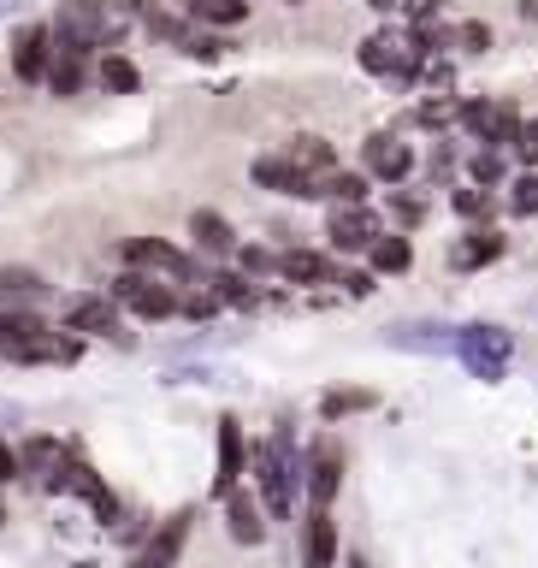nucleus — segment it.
Here are the masks:
<instances>
[{
    "mask_svg": "<svg viewBox=\"0 0 538 568\" xmlns=\"http://www.w3.org/2000/svg\"><path fill=\"white\" fill-rule=\"evenodd\" d=\"M456 355H461V367H468L474 379L497 385V379L509 373L515 337H509L504 326H491V320H474V326H461V332H456Z\"/></svg>",
    "mask_w": 538,
    "mask_h": 568,
    "instance_id": "nucleus-1",
    "label": "nucleus"
},
{
    "mask_svg": "<svg viewBox=\"0 0 538 568\" xmlns=\"http://www.w3.org/2000/svg\"><path fill=\"white\" fill-rule=\"evenodd\" d=\"M296 444H291V433H273V444L261 450V497H266V509H273V521H284L291 515V504H296Z\"/></svg>",
    "mask_w": 538,
    "mask_h": 568,
    "instance_id": "nucleus-2",
    "label": "nucleus"
},
{
    "mask_svg": "<svg viewBox=\"0 0 538 568\" xmlns=\"http://www.w3.org/2000/svg\"><path fill=\"white\" fill-rule=\"evenodd\" d=\"M113 302L131 308V314H142V320H172L177 308H184L172 284H160L154 273H136V266H124V273L113 278Z\"/></svg>",
    "mask_w": 538,
    "mask_h": 568,
    "instance_id": "nucleus-3",
    "label": "nucleus"
},
{
    "mask_svg": "<svg viewBox=\"0 0 538 568\" xmlns=\"http://www.w3.org/2000/svg\"><path fill=\"white\" fill-rule=\"evenodd\" d=\"M461 131L486 149H515V131H521V113L504 101H468L461 106Z\"/></svg>",
    "mask_w": 538,
    "mask_h": 568,
    "instance_id": "nucleus-4",
    "label": "nucleus"
},
{
    "mask_svg": "<svg viewBox=\"0 0 538 568\" xmlns=\"http://www.w3.org/2000/svg\"><path fill=\"white\" fill-rule=\"evenodd\" d=\"M248 178H255L261 190L296 195V202H319V195H326V190H319V178H308V172H302L291 154H261L255 166H248Z\"/></svg>",
    "mask_w": 538,
    "mask_h": 568,
    "instance_id": "nucleus-5",
    "label": "nucleus"
},
{
    "mask_svg": "<svg viewBox=\"0 0 538 568\" xmlns=\"http://www.w3.org/2000/svg\"><path fill=\"white\" fill-rule=\"evenodd\" d=\"M53 42L101 48L106 42V7H101V0H65L60 18H53Z\"/></svg>",
    "mask_w": 538,
    "mask_h": 568,
    "instance_id": "nucleus-6",
    "label": "nucleus"
},
{
    "mask_svg": "<svg viewBox=\"0 0 538 568\" xmlns=\"http://www.w3.org/2000/svg\"><path fill=\"white\" fill-rule=\"evenodd\" d=\"M362 166L367 178H379V184H403L408 172H415V142H397V136H367L362 142Z\"/></svg>",
    "mask_w": 538,
    "mask_h": 568,
    "instance_id": "nucleus-7",
    "label": "nucleus"
},
{
    "mask_svg": "<svg viewBox=\"0 0 538 568\" xmlns=\"http://www.w3.org/2000/svg\"><path fill=\"white\" fill-rule=\"evenodd\" d=\"M12 71L24 83H48V71H53V24H24L12 36Z\"/></svg>",
    "mask_w": 538,
    "mask_h": 568,
    "instance_id": "nucleus-8",
    "label": "nucleus"
},
{
    "mask_svg": "<svg viewBox=\"0 0 538 568\" xmlns=\"http://www.w3.org/2000/svg\"><path fill=\"white\" fill-rule=\"evenodd\" d=\"M124 266H136V273H160V278H195V266L184 248L160 243V237H131L124 243Z\"/></svg>",
    "mask_w": 538,
    "mask_h": 568,
    "instance_id": "nucleus-9",
    "label": "nucleus"
},
{
    "mask_svg": "<svg viewBox=\"0 0 538 568\" xmlns=\"http://www.w3.org/2000/svg\"><path fill=\"white\" fill-rule=\"evenodd\" d=\"M326 237H332L337 255H367V248L379 243V220L367 213V202L337 207V213H332V225H326Z\"/></svg>",
    "mask_w": 538,
    "mask_h": 568,
    "instance_id": "nucleus-10",
    "label": "nucleus"
},
{
    "mask_svg": "<svg viewBox=\"0 0 538 568\" xmlns=\"http://www.w3.org/2000/svg\"><path fill=\"white\" fill-rule=\"evenodd\" d=\"M65 332H78V337H119V344H124L119 302L113 296H78V302H65Z\"/></svg>",
    "mask_w": 538,
    "mask_h": 568,
    "instance_id": "nucleus-11",
    "label": "nucleus"
},
{
    "mask_svg": "<svg viewBox=\"0 0 538 568\" xmlns=\"http://www.w3.org/2000/svg\"><path fill=\"white\" fill-rule=\"evenodd\" d=\"M456 332L461 326H438V320H397V326H385V344L420 349V355H450L456 349Z\"/></svg>",
    "mask_w": 538,
    "mask_h": 568,
    "instance_id": "nucleus-12",
    "label": "nucleus"
},
{
    "mask_svg": "<svg viewBox=\"0 0 538 568\" xmlns=\"http://www.w3.org/2000/svg\"><path fill=\"white\" fill-rule=\"evenodd\" d=\"M53 291L35 266H0V308H42Z\"/></svg>",
    "mask_w": 538,
    "mask_h": 568,
    "instance_id": "nucleus-13",
    "label": "nucleus"
},
{
    "mask_svg": "<svg viewBox=\"0 0 538 568\" xmlns=\"http://www.w3.org/2000/svg\"><path fill=\"white\" fill-rule=\"evenodd\" d=\"M184 539H190V509H177L172 521H160V532H154L149 545H142L136 568H172V562H177V550H184Z\"/></svg>",
    "mask_w": 538,
    "mask_h": 568,
    "instance_id": "nucleus-14",
    "label": "nucleus"
},
{
    "mask_svg": "<svg viewBox=\"0 0 538 568\" xmlns=\"http://www.w3.org/2000/svg\"><path fill=\"white\" fill-rule=\"evenodd\" d=\"M243 462H248V444H243V420H220V479H213V491H237V479H243Z\"/></svg>",
    "mask_w": 538,
    "mask_h": 568,
    "instance_id": "nucleus-15",
    "label": "nucleus"
},
{
    "mask_svg": "<svg viewBox=\"0 0 538 568\" xmlns=\"http://www.w3.org/2000/svg\"><path fill=\"white\" fill-rule=\"evenodd\" d=\"M190 237L202 255H237V231H231L225 213H213V207H195L190 213Z\"/></svg>",
    "mask_w": 538,
    "mask_h": 568,
    "instance_id": "nucleus-16",
    "label": "nucleus"
},
{
    "mask_svg": "<svg viewBox=\"0 0 538 568\" xmlns=\"http://www.w3.org/2000/svg\"><path fill=\"white\" fill-rule=\"evenodd\" d=\"M504 248H509V237H497V231H474V237H461L450 248V266H456V273H479V266L504 261Z\"/></svg>",
    "mask_w": 538,
    "mask_h": 568,
    "instance_id": "nucleus-17",
    "label": "nucleus"
},
{
    "mask_svg": "<svg viewBox=\"0 0 538 568\" xmlns=\"http://www.w3.org/2000/svg\"><path fill=\"white\" fill-rule=\"evenodd\" d=\"M225 527H231V539H237V545H261L266 539L261 504H255V497H243V491H225Z\"/></svg>",
    "mask_w": 538,
    "mask_h": 568,
    "instance_id": "nucleus-18",
    "label": "nucleus"
},
{
    "mask_svg": "<svg viewBox=\"0 0 538 568\" xmlns=\"http://www.w3.org/2000/svg\"><path fill=\"white\" fill-rule=\"evenodd\" d=\"M278 278L284 284H326L332 261L319 255V248H284V255H278Z\"/></svg>",
    "mask_w": 538,
    "mask_h": 568,
    "instance_id": "nucleus-19",
    "label": "nucleus"
},
{
    "mask_svg": "<svg viewBox=\"0 0 538 568\" xmlns=\"http://www.w3.org/2000/svg\"><path fill=\"white\" fill-rule=\"evenodd\" d=\"M35 337H48V326H42L35 308H0V349L7 355H18L24 344H35Z\"/></svg>",
    "mask_w": 538,
    "mask_h": 568,
    "instance_id": "nucleus-20",
    "label": "nucleus"
},
{
    "mask_svg": "<svg viewBox=\"0 0 538 568\" xmlns=\"http://www.w3.org/2000/svg\"><path fill=\"white\" fill-rule=\"evenodd\" d=\"M83 60H89V48L53 42V71H48V89H53V95H78V89H83Z\"/></svg>",
    "mask_w": 538,
    "mask_h": 568,
    "instance_id": "nucleus-21",
    "label": "nucleus"
},
{
    "mask_svg": "<svg viewBox=\"0 0 538 568\" xmlns=\"http://www.w3.org/2000/svg\"><path fill=\"white\" fill-rule=\"evenodd\" d=\"M367 266L373 273H408L415 266V243L397 237V231H379V243L367 248Z\"/></svg>",
    "mask_w": 538,
    "mask_h": 568,
    "instance_id": "nucleus-22",
    "label": "nucleus"
},
{
    "mask_svg": "<svg viewBox=\"0 0 538 568\" xmlns=\"http://www.w3.org/2000/svg\"><path fill=\"white\" fill-rule=\"evenodd\" d=\"M177 12H190L195 24H243L248 18V0H177Z\"/></svg>",
    "mask_w": 538,
    "mask_h": 568,
    "instance_id": "nucleus-23",
    "label": "nucleus"
},
{
    "mask_svg": "<svg viewBox=\"0 0 538 568\" xmlns=\"http://www.w3.org/2000/svg\"><path fill=\"white\" fill-rule=\"evenodd\" d=\"M291 160H296L308 178H332V166H337V154H332L326 136H296V142H291Z\"/></svg>",
    "mask_w": 538,
    "mask_h": 568,
    "instance_id": "nucleus-24",
    "label": "nucleus"
},
{
    "mask_svg": "<svg viewBox=\"0 0 538 568\" xmlns=\"http://www.w3.org/2000/svg\"><path fill=\"white\" fill-rule=\"evenodd\" d=\"M308 497H314V509H326L337 497V450H314V462H308Z\"/></svg>",
    "mask_w": 538,
    "mask_h": 568,
    "instance_id": "nucleus-25",
    "label": "nucleus"
},
{
    "mask_svg": "<svg viewBox=\"0 0 538 568\" xmlns=\"http://www.w3.org/2000/svg\"><path fill=\"white\" fill-rule=\"evenodd\" d=\"M337 557V521L326 509H314V521H308V568H332Z\"/></svg>",
    "mask_w": 538,
    "mask_h": 568,
    "instance_id": "nucleus-26",
    "label": "nucleus"
},
{
    "mask_svg": "<svg viewBox=\"0 0 538 568\" xmlns=\"http://www.w3.org/2000/svg\"><path fill=\"white\" fill-rule=\"evenodd\" d=\"M18 462H24V474H42V486H48V479L65 468V450L53 438H30L24 450H18Z\"/></svg>",
    "mask_w": 538,
    "mask_h": 568,
    "instance_id": "nucleus-27",
    "label": "nucleus"
},
{
    "mask_svg": "<svg viewBox=\"0 0 538 568\" xmlns=\"http://www.w3.org/2000/svg\"><path fill=\"white\" fill-rule=\"evenodd\" d=\"M95 78H101V89H106V95H136V83H142V71H136L131 60H124V53H106V60H101V71H95Z\"/></svg>",
    "mask_w": 538,
    "mask_h": 568,
    "instance_id": "nucleus-28",
    "label": "nucleus"
},
{
    "mask_svg": "<svg viewBox=\"0 0 538 568\" xmlns=\"http://www.w3.org/2000/svg\"><path fill=\"white\" fill-rule=\"evenodd\" d=\"M319 190H326V202H337V207L367 202V178L362 172H332V178H319Z\"/></svg>",
    "mask_w": 538,
    "mask_h": 568,
    "instance_id": "nucleus-29",
    "label": "nucleus"
},
{
    "mask_svg": "<svg viewBox=\"0 0 538 568\" xmlns=\"http://www.w3.org/2000/svg\"><path fill=\"white\" fill-rule=\"evenodd\" d=\"M450 207L461 213V220H491V213H497V195H491L486 184H461V190L450 195Z\"/></svg>",
    "mask_w": 538,
    "mask_h": 568,
    "instance_id": "nucleus-30",
    "label": "nucleus"
},
{
    "mask_svg": "<svg viewBox=\"0 0 538 568\" xmlns=\"http://www.w3.org/2000/svg\"><path fill=\"white\" fill-rule=\"evenodd\" d=\"M355 408H373V390H332V397L319 403V415H326V420H344V415H355Z\"/></svg>",
    "mask_w": 538,
    "mask_h": 568,
    "instance_id": "nucleus-31",
    "label": "nucleus"
},
{
    "mask_svg": "<svg viewBox=\"0 0 538 568\" xmlns=\"http://www.w3.org/2000/svg\"><path fill=\"white\" fill-rule=\"evenodd\" d=\"M207 284H213V296H220V302H255V291H248L243 273H213Z\"/></svg>",
    "mask_w": 538,
    "mask_h": 568,
    "instance_id": "nucleus-32",
    "label": "nucleus"
},
{
    "mask_svg": "<svg viewBox=\"0 0 538 568\" xmlns=\"http://www.w3.org/2000/svg\"><path fill=\"white\" fill-rule=\"evenodd\" d=\"M474 178L491 190L497 178H504V149H479V154H474Z\"/></svg>",
    "mask_w": 538,
    "mask_h": 568,
    "instance_id": "nucleus-33",
    "label": "nucleus"
},
{
    "mask_svg": "<svg viewBox=\"0 0 538 568\" xmlns=\"http://www.w3.org/2000/svg\"><path fill=\"white\" fill-rule=\"evenodd\" d=\"M177 48H184L190 60H220V53H225L220 36H177Z\"/></svg>",
    "mask_w": 538,
    "mask_h": 568,
    "instance_id": "nucleus-34",
    "label": "nucleus"
},
{
    "mask_svg": "<svg viewBox=\"0 0 538 568\" xmlns=\"http://www.w3.org/2000/svg\"><path fill=\"white\" fill-rule=\"evenodd\" d=\"M509 190V213H538V178H515Z\"/></svg>",
    "mask_w": 538,
    "mask_h": 568,
    "instance_id": "nucleus-35",
    "label": "nucleus"
},
{
    "mask_svg": "<svg viewBox=\"0 0 538 568\" xmlns=\"http://www.w3.org/2000/svg\"><path fill=\"white\" fill-rule=\"evenodd\" d=\"M390 213H397L403 225H420L426 220V202H420V195H408V190H397V195H390Z\"/></svg>",
    "mask_w": 538,
    "mask_h": 568,
    "instance_id": "nucleus-36",
    "label": "nucleus"
},
{
    "mask_svg": "<svg viewBox=\"0 0 538 568\" xmlns=\"http://www.w3.org/2000/svg\"><path fill=\"white\" fill-rule=\"evenodd\" d=\"M515 154H521L527 166H538V119H521V131H515Z\"/></svg>",
    "mask_w": 538,
    "mask_h": 568,
    "instance_id": "nucleus-37",
    "label": "nucleus"
},
{
    "mask_svg": "<svg viewBox=\"0 0 538 568\" xmlns=\"http://www.w3.org/2000/svg\"><path fill=\"white\" fill-rule=\"evenodd\" d=\"M237 261H243V273H278L273 248H237Z\"/></svg>",
    "mask_w": 538,
    "mask_h": 568,
    "instance_id": "nucleus-38",
    "label": "nucleus"
},
{
    "mask_svg": "<svg viewBox=\"0 0 538 568\" xmlns=\"http://www.w3.org/2000/svg\"><path fill=\"white\" fill-rule=\"evenodd\" d=\"M461 42H468V53H486L491 48V30L479 24V18H468V24H461Z\"/></svg>",
    "mask_w": 538,
    "mask_h": 568,
    "instance_id": "nucleus-39",
    "label": "nucleus"
},
{
    "mask_svg": "<svg viewBox=\"0 0 538 568\" xmlns=\"http://www.w3.org/2000/svg\"><path fill=\"white\" fill-rule=\"evenodd\" d=\"M18 474H24V462H18L12 444H0V486H7V479H18Z\"/></svg>",
    "mask_w": 538,
    "mask_h": 568,
    "instance_id": "nucleus-40",
    "label": "nucleus"
},
{
    "mask_svg": "<svg viewBox=\"0 0 538 568\" xmlns=\"http://www.w3.org/2000/svg\"><path fill=\"white\" fill-rule=\"evenodd\" d=\"M337 284H344L349 296H367V291H373V273H344V278H337Z\"/></svg>",
    "mask_w": 538,
    "mask_h": 568,
    "instance_id": "nucleus-41",
    "label": "nucleus"
},
{
    "mask_svg": "<svg viewBox=\"0 0 538 568\" xmlns=\"http://www.w3.org/2000/svg\"><path fill=\"white\" fill-rule=\"evenodd\" d=\"M397 7H403V12L420 24V18H433V12H438V0H397Z\"/></svg>",
    "mask_w": 538,
    "mask_h": 568,
    "instance_id": "nucleus-42",
    "label": "nucleus"
},
{
    "mask_svg": "<svg viewBox=\"0 0 538 568\" xmlns=\"http://www.w3.org/2000/svg\"><path fill=\"white\" fill-rule=\"evenodd\" d=\"M349 568H367V557H349Z\"/></svg>",
    "mask_w": 538,
    "mask_h": 568,
    "instance_id": "nucleus-43",
    "label": "nucleus"
},
{
    "mask_svg": "<svg viewBox=\"0 0 538 568\" xmlns=\"http://www.w3.org/2000/svg\"><path fill=\"white\" fill-rule=\"evenodd\" d=\"M527 308H532V314H538V296H532V302H527Z\"/></svg>",
    "mask_w": 538,
    "mask_h": 568,
    "instance_id": "nucleus-44",
    "label": "nucleus"
},
{
    "mask_svg": "<svg viewBox=\"0 0 538 568\" xmlns=\"http://www.w3.org/2000/svg\"><path fill=\"white\" fill-rule=\"evenodd\" d=\"M291 7H296V0H291Z\"/></svg>",
    "mask_w": 538,
    "mask_h": 568,
    "instance_id": "nucleus-45",
    "label": "nucleus"
}]
</instances>
